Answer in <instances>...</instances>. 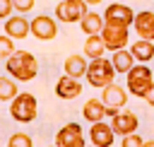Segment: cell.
Returning a JSON list of instances; mask_svg holds the SVG:
<instances>
[{
	"instance_id": "e0dca14e",
	"label": "cell",
	"mask_w": 154,
	"mask_h": 147,
	"mask_svg": "<svg viewBox=\"0 0 154 147\" xmlns=\"http://www.w3.org/2000/svg\"><path fill=\"white\" fill-rule=\"evenodd\" d=\"M63 67H65V75L79 80V77H87V67H89V63H87L84 55H77V53H75V55H67V58H65Z\"/></svg>"
},
{
	"instance_id": "d4e9b609",
	"label": "cell",
	"mask_w": 154,
	"mask_h": 147,
	"mask_svg": "<svg viewBox=\"0 0 154 147\" xmlns=\"http://www.w3.org/2000/svg\"><path fill=\"white\" fill-rule=\"evenodd\" d=\"M12 7L17 14H26L29 10H34V0H12Z\"/></svg>"
},
{
	"instance_id": "5bb4252c",
	"label": "cell",
	"mask_w": 154,
	"mask_h": 147,
	"mask_svg": "<svg viewBox=\"0 0 154 147\" xmlns=\"http://www.w3.org/2000/svg\"><path fill=\"white\" fill-rule=\"evenodd\" d=\"M135 31L140 39L144 41H154V12L152 10H142L135 14Z\"/></svg>"
},
{
	"instance_id": "7402d4cb",
	"label": "cell",
	"mask_w": 154,
	"mask_h": 147,
	"mask_svg": "<svg viewBox=\"0 0 154 147\" xmlns=\"http://www.w3.org/2000/svg\"><path fill=\"white\" fill-rule=\"evenodd\" d=\"M19 94L17 84L12 77H0V101H12L14 96Z\"/></svg>"
},
{
	"instance_id": "4316f807",
	"label": "cell",
	"mask_w": 154,
	"mask_h": 147,
	"mask_svg": "<svg viewBox=\"0 0 154 147\" xmlns=\"http://www.w3.org/2000/svg\"><path fill=\"white\" fill-rule=\"evenodd\" d=\"M12 12H14L12 0H0V19H10V17H12Z\"/></svg>"
},
{
	"instance_id": "ba28073f",
	"label": "cell",
	"mask_w": 154,
	"mask_h": 147,
	"mask_svg": "<svg viewBox=\"0 0 154 147\" xmlns=\"http://www.w3.org/2000/svg\"><path fill=\"white\" fill-rule=\"evenodd\" d=\"M101 101L106 104V116L113 118L125 104H128V92L120 87V84H108L101 94Z\"/></svg>"
},
{
	"instance_id": "603a6c76",
	"label": "cell",
	"mask_w": 154,
	"mask_h": 147,
	"mask_svg": "<svg viewBox=\"0 0 154 147\" xmlns=\"http://www.w3.org/2000/svg\"><path fill=\"white\" fill-rule=\"evenodd\" d=\"M17 53V48H14V41L10 39V36H0V60H7V58H12Z\"/></svg>"
},
{
	"instance_id": "484cf974",
	"label": "cell",
	"mask_w": 154,
	"mask_h": 147,
	"mask_svg": "<svg viewBox=\"0 0 154 147\" xmlns=\"http://www.w3.org/2000/svg\"><path fill=\"white\" fill-rule=\"evenodd\" d=\"M142 145H144V140H142L137 133L125 135V137H123V142H120V147H142Z\"/></svg>"
},
{
	"instance_id": "f1b7e54d",
	"label": "cell",
	"mask_w": 154,
	"mask_h": 147,
	"mask_svg": "<svg viewBox=\"0 0 154 147\" xmlns=\"http://www.w3.org/2000/svg\"><path fill=\"white\" fill-rule=\"evenodd\" d=\"M87 5H99V2H103V0H84Z\"/></svg>"
},
{
	"instance_id": "9a60e30c",
	"label": "cell",
	"mask_w": 154,
	"mask_h": 147,
	"mask_svg": "<svg viewBox=\"0 0 154 147\" xmlns=\"http://www.w3.org/2000/svg\"><path fill=\"white\" fill-rule=\"evenodd\" d=\"M55 94H58L60 99H65V101L77 99V96L82 94V84H79V80L70 77V75H63V77L55 82Z\"/></svg>"
},
{
	"instance_id": "1f68e13d",
	"label": "cell",
	"mask_w": 154,
	"mask_h": 147,
	"mask_svg": "<svg viewBox=\"0 0 154 147\" xmlns=\"http://www.w3.org/2000/svg\"><path fill=\"white\" fill-rule=\"evenodd\" d=\"M51 147H55V145H51Z\"/></svg>"
},
{
	"instance_id": "277c9868",
	"label": "cell",
	"mask_w": 154,
	"mask_h": 147,
	"mask_svg": "<svg viewBox=\"0 0 154 147\" xmlns=\"http://www.w3.org/2000/svg\"><path fill=\"white\" fill-rule=\"evenodd\" d=\"M152 87H154V75H152L149 65H135V67L128 72V92H130L132 96L144 99Z\"/></svg>"
},
{
	"instance_id": "d6a6232c",
	"label": "cell",
	"mask_w": 154,
	"mask_h": 147,
	"mask_svg": "<svg viewBox=\"0 0 154 147\" xmlns=\"http://www.w3.org/2000/svg\"><path fill=\"white\" fill-rule=\"evenodd\" d=\"M58 2H60V0H58Z\"/></svg>"
},
{
	"instance_id": "ffe728a7",
	"label": "cell",
	"mask_w": 154,
	"mask_h": 147,
	"mask_svg": "<svg viewBox=\"0 0 154 147\" xmlns=\"http://www.w3.org/2000/svg\"><path fill=\"white\" fill-rule=\"evenodd\" d=\"M111 63H113L116 72H120V75H128V72L135 67V58H132V53H130L128 48H123V51H116V53L111 55Z\"/></svg>"
},
{
	"instance_id": "44dd1931",
	"label": "cell",
	"mask_w": 154,
	"mask_h": 147,
	"mask_svg": "<svg viewBox=\"0 0 154 147\" xmlns=\"http://www.w3.org/2000/svg\"><path fill=\"white\" fill-rule=\"evenodd\" d=\"M108 48H106V43H103V39H101V34H96V36H87V41H84V55L89 58V60H96V58H103V53H106Z\"/></svg>"
},
{
	"instance_id": "f546056e",
	"label": "cell",
	"mask_w": 154,
	"mask_h": 147,
	"mask_svg": "<svg viewBox=\"0 0 154 147\" xmlns=\"http://www.w3.org/2000/svg\"><path fill=\"white\" fill-rule=\"evenodd\" d=\"M142 147H154V140H144V145Z\"/></svg>"
},
{
	"instance_id": "7a4b0ae2",
	"label": "cell",
	"mask_w": 154,
	"mask_h": 147,
	"mask_svg": "<svg viewBox=\"0 0 154 147\" xmlns=\"http://www.w3.org/2000/svg\"><path fill=\"white\" fill-rule=\"evenodd\" d=\"M113 77H116V67L108 58H96V60H89V67H87V82L91 87H99V89H106L108 84H113Z\"/></svg>"
},
{
	"instance_id": "7c38bea8",
	"label": "cell",
	"mask_w": 154,
	"mask_h": 147,
	"mask_svg": "<svg viewBox=\"0 0 154 147\" xmlns=\"http://www.w3.org/2000/svg\"><path fill=\"white\" fill-rule=\"evenodd\" d=\"M103 19H106V22H118V24L130 27V24L135 22V12H132V7L123 5V2H113V5H108V7H106Z\"/></svg>"
},
{
	"instance_id": "30bf717a",
	"label": "cell",
	"mask_w": 154,
	"mask_h": 147,
	"mask_svg": "<svg viewBox=\"0 0 154 147\" xmlns=\"http://www.w3.org/2000/svg\"><path fill=\"white\" fill-rule=\"evenodd\" d=\"M137 125H140V120H137V116H135L132 111H118V113L111 118V128H113V133L120 135V137L137 133Z\"/></svg>"
},
{
	"instance_id": "ac0fdd59",
	"label": "cell",
	"mask_w": 154,
	"mask_h": 147,
	"mask_svg": "<svg viewBox=\"0 0 154 147\" xmlns=\"http://www.w3.org/2000/svg\"><path fill=\"white\" fill-rule=\"evenodd\" d=\"M82 116H84V120H89L91 125H94V123H101V120L106 118V104H103L101 99H89V101L82 106Z\"/></svg>"
},
{
	"instance_id": "8fae6325",
	"label": "cell",
	"mask_w": 154,
	"mask_h": 147,
	"mask_svg": "<svg viewBox=\"0 0 154 147\" xmlns=\"http://www.w3.org/2000/svg\"><path fill=\"white\" fill-rule=\"evenodd\" d=\"M31 34V22L24 19V14H12L10 19H5V36H10L12 41H22Z\"/></svg>"
},
{
	"instance_id": "6da1fadb",
	"label": "cell",
	"mask_w": 154,
	"mask_h": 147,
	"mask_svg": "<svg viewBox=\"0 0 154 147\" xmlns=\"http://www.w3.org/2000/svg\"><path fill=\"white\" fill-rule=\"evenodd\" d=\"M5 67H7V75L17 82H29L38 75V63L29 51H17L12 58L5 60Z\"/></svg>"
},
{
	"instance_id": "4fadbf2b",
	"label": "cell",
	"mask_w": 154,
	"mask_h": 147,
	"mask_svg": "<svg viewBox=\"0 0 154 147\" xmlns=\"http://www.w3.org/2000/svg\"><path fill=\"white\" fill-rule=\"evenodd\" d=\"M113 137H116V133H113V128H111V123H94L91 128H89V140H91V145L94 147H111L113 145Z\"/></svg>"
},
{
	"instance_id": "8992f818",
	"label": "cell",
	"mask_w": 154,
	"mask_h": 147,
	"mask_svg": "<svg viewBox=\"0 0 154 147\" xmlns=\"http://www.w3.org/2000/svg\"><path fill=\"white\" fill-rule=\"evenodd\" d=\"M87 12H89V7H87L84 0H60L58 7H55L58 22H65V24L82 22V17H84Z\"/></svg>"
},
{
	"instance_id": "d6986e66",
	"label": "cell",
	"mask_w": 154,
	"mask_h": 147,
	"mask_svg": "<svg viewBox=\"0 0 154 147\" xmlns=\"http://www.w3.org/2000/svg\"><path fill=\"white\" fill-rule=\"evenodd\" d=\"M130 53L137 63H149L154 58V41H144V39H137L132 46H130Z\"/></svg>"
},
{
	"instance_id": "5b68a950",
	"label": "cell",
	"mask_w": 154,
	"mask_h": 147,
	"mask_svg": "<svg viewBox=\"0 0 154 147\" xmlns=\"http://www.w3.org/2000/svg\"><path fill=\"white\" fill-rule=\"evenodd\" d=\"M101 39L106 43L108 51H123L128 46V27L125 24H118V22H106L103 24V31H101Z\"/></svg>"
},
{
	"instance_id": "83f0119b",
	"label": "cell",
	"mask_w": 154,
	"mask_h": 147,
	"mask_svg": "<svg viewBox=\"0 0 154 147\" xmlns=\"http://www.w3.org/2000/svg\"><path fill=\"white\" fill-rule=\"evenodd\" d=\"M144 101H147V104H149V106H154V87H152V89H149V94H147V96H144Z\"/></svg>"
},
{
	"instance_id": "3957f363",
	"label": "cell",
	"mask_w": 154,
	"mask_h": 147,
	"mask_svg": "<svg viewBox=\"0 0 154 147\" xmlns=\"http://www.w3.org/2000/svg\"><path fill=\"white\" fill-rule=\"evenodd\" d=\"M36 113H38V101L29 92H19L10 104V116L17 123H31L36 118Z\"/></svg>"
},
{
	"instance_id": "cb8c5ba5",
	"label": "cell",
	"mask_w": 154,
	"mask_h": 147,
	"mask_svg": "<svg viewBox=\"0 0 154 147\" xmlns=\"http://www.w3.org/2000/svg\"><path fill=\"white\" fill-rule=\"evenodd\" d=\"M7 147H34V142L26 133H12L7 140Z\"/></svg>"
},
{
	"instance_id": "52a82bcc",
	"label": "cell",
	"mask_w": 154,
	"mask_h": 147,
	"mask_svg": "<svg viewBox=\"0 0 154 147\" xmlns=\"http://www.w3.org/2000/svg\"><path fill=\"white\" fill-rule=\"evenodd\" d=\"M55 147H87L79 123H65L55 133Z\"/></svg>"
},
{
	"instance_id": "9c48e42d",
	"label": "cell",
	"mask_w": 154,
	"mask_h": 147,
	"mask_svg": "<svg viewBox=\"0 0 154 147\" xmlns=\"http://www.w3.org/2000/svg\"><path fill=\"white\" fill-rule=\"evenodd\" d=\"M31 34L38 39V41H51L58 36V22L48 14H38L31 19Z\"/></svg>"
},
{
	"instance_id": "4dcf8cb0",
	"label": "cell",
	"mask_w": 154,
	"mask_h": 147,
	"mask_svg": "<svg viewBox=\"0 0 154 147\" xmlns=\"http://www.w3.org/2000/svg\"><path fill=\"white\" fill-rule=\"evenodd\" d=\"M87 147H94V145H87Z\"/></svg>"
},
{
	"instance_id": "2e32d148",
	"label": "cell",
	"mask_w": 154,
	"mask_h": 147,
	"mask_svg": "<svg viewBox=\"0 0 154 147\" xmlns=\"http://www.w3.org/2000/svg\"><path fill=\"white\" fill-rule=\"evenodd\" d=\"M103 24H106L103 14H99V12H91V10H89V12L82 17L79 29H82L87 36H96V34H101V31H103Z\"/></svg>"
}]
</instances>
